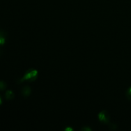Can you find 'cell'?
<instances>
[{"mask_svg": "<svg viewBox=\"0 0 131 131\" xmlns=\"http://www.w3.org/2000/svg\"><path fill=\"white\" fill-rule=\"evenodd\" d=\"M81 130L83 131H92V129L88 126H84L81 129Z\"/></svg>", "mask_w": 131, "mask_h": 131, "instance_id": "cell-8", "label": "cell"}, {"mask_svg": "<svg viewBox=\"0 0 131 131\" xmlns=\"http://www.w3.org/2000/svg\"><path fill=\"white\" fill-rule=\"evenodd\" d=\"M5 97L6 100L10 101V100H12L15 97V94H14V92L12 90H6L5 92Z\"/></svg>", "mask_w": 131, "mask_h": 131, "instance_id": "cell-5", "label": "cell"}, {"mask_svg": "<svg viewBox=\"0 0 131 131\" xmlns=\"http://www.w3.org/2000/svg\"><path fill=\"white\" fill-rule=\"evenodd\" d=\"M2 103H3V101H2V99H1V96H0V105H1V104H2Z\"/></svg>", "mask_w": 131, "mask_h": 131, "instance_id": "cell-10", "label": "cell"}, {"mask_svg": "<svg viewBox=\"0 0 131 131\" xmlns=\"http://www.w3.org/2000/svg\"><path fill=\"white\" fill-rule=\"evenodd\" d=\"M6 87H7V84L6 82L3 80L0 81V91L5 90L6 89Z\"/></svg>", "mask_w": 131, "mask_h": 131, "instance_id": "cell-6", "label": "cell"}, {"mask_svg": "<svg viewBox=\"0 0 131 131\" xmlns=\"http://www.w3.org/2000/svg\"><path fill=\"white\" fill-rule=\"evenodd\" d=\"M98 118L101 122L102 124H108L110 120V115L108 111L106 110H102L99 113Z\"/></svg>", "mask_w": 131, "mask_h": 131, "instance_id": "cell-2", "label": "cell"}, {"mask_svg": "<svg viewBox=\"0 0 131 131\" xmlns=\"http://www.w3.org/2000/svg\"><path fill=\"white\" fill-rule=\"evenodd\" d=\"M65 131H73L74 130V129H73L72 127H67L65 128Z\"/></svg>", "mask_w": 131, "mask_h": 131, "instance_id": "cell-9", "label": "cell"}, {"mask_svg": "<svg viewBox=\"0 0 131 131\" xmlns=\"http://www.w3.org/2000/svg\"><path fill=\"white\" fill-rule=\"evenodd\" d=\"M38 72L36 69H28L24 73L23 78L18 80V83H22L23 82H33L38 78Z\"/></svg>", "mask_w": 131, "mask_h": 131, "instance_id": "cell-1", "label": "cell"}, {"mask_svg": "<svg viewBox=\"0 0 131 131\" xmlns=\"http://www.w3.org/2000/svg\"><path fill=\"white\" fill-rule=\"evenodd\" d=\"M6 33L4 30H0V46H3L6 42Z\"/></svg>", "mask_w": 131, "mask_h": 131, "instance_id": "cell-4", "label": "cell"}, {"mask_svg": "<svg viewBox=\"0 0 131 131\" xmlns=\"http://www.w3.org/2000/svg\"><path fill=\"white\" fill-rule=\"evenodd\" d=\"M31 93V88L29 86H24L23 87L21 90V94L24 97H29V95Z\"/></svg>", "mask_w": 131, "mask_h": 131, "instance_id": "cell-3", "label": "cell"}, {"mask_svg": "<svg viewBox=\"0 0 131 131\" xmlns=\"http://www.w3.org/2000/svg\"><path fill=\"white\" fill-rule=\"evenodd\" d=\"M125 95H126V97L127 98V99L131 101V86L129 87V88L127 90Z\"/></svg>", "mask_w": 131, "mask_h": 131, "instance_id": "cell-7", "label": "cell"}]
</instances>
